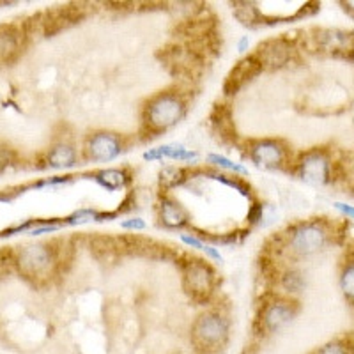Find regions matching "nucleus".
<instances>
[{"label": "nucleus", "instance_id": "obj_1", "mask_svg": "<svg viewBox=\"0 0 354 354\" xmlns=\"http://www.w3.org/2000/svg\"><path fill=\"white\" fill-rule=\"evenodd\" d=\"M188 103L179 91H161L145 101L142 110V126L153 137L169 131L183 121Z\"/></svg>", "mask_w": 354, "mask_h": 354}, {"label": "nucleus", "instance_id": "obj_2", "mask_svg": "<svg viewBox=\"0 0 354 354\" xmlns=\"http://www.w3.org/2000/svg\"><path fill=\"white\" fill-rule=\"evenodd\" d=\"M330 227L321 220H308L290 225L280 236V245L290 257H310L326 248L330 243Z\"/></svg>", "mask_w": 354, "mask_h": 354}, {"label": "nucleus", "instance_id": "obj_3", "mask_svg": "<svg viewBox=\"0 0 354 354\" xmlns=\"http://www.w3.org/2000/svg\"><path fill=\"white\" fill-rule=\"evenodd\" d=\"M61 266V254L52 243H30L15 252V268L34 282L48 280Z\"/></svg>", "mask_w": 354, "mask_h": 354}, {"label": "nucleus", "instance_id": "obj_4", "mask_svg": "<svg viewBox=\"0 0 354 354\" xmlns=\"http://www.w3.org/2000/svg\"><path fill=\"white\" fill-rule=\"evenodd\" d=\"M189 338L198 354H218L229 344L230 319L220 310H207L195 319Z\"/></svg>", "mask_w": 354, "mask_h": 354}, {"label": "nucleus", "instance_id": "obj_5", "mask_svg": "<svg viewBox=\"0 0 354 354\" xmlns=\"http://www.w3.org/2000/svg\"><path fill=\"white\" fill-rule=\"evenodd\" d=\"M299 314V303L289 296H273L259 305L255 315V337L268 338L290 326Z\"/></svg>", "mask_w": 354, "mask_h": 354}, {"label": "nucleus", "instance_id": "obj_6", "mask_svg": "<svg viewBox=\"0 0 354 354\" xmlns=\"http://www.w3.org/2000/svg\"><path fill=\"white\" fill-rule=\"evenodd\" d=\"M183 287L197 303L209 301L211 296L216 292L218 274L213 266L204 259L186 257L181 262Z\"/></svg>", "mask_w": 354, "mask_h": 354}, {"label": "nucleus", "instance_id": "obj_7", "mask_svg": "<svg viewBox=\"0 0 354 354\" xmlns=\"http://www.w3.org/2000/svg\"><path fill=\"white\" fill-rule=\"evenodd\" d=\"M245 154L255 167L264 170H286L290 165L289 145L280 138H254L245 145Z\"/></svg>", "mask_w": 354, "mask_h": 354}, {"label": "nucleus", "instance_id": "obj_8", "mask_svg": "<svg viewBox=\"0 0 354 354\" xmlns=\"http://www.w3.org/2000/svg\"><path fill=\"white\" fill-rule=\"evenodd\" d=\"M294 172L310 186H326L333 179V161L326 149H310L294 161Z\"/></svg>", "mask_w": 354, "mask_h": 354}, {"label": "nucleus", "instance_id": "obj_9", "mask_svg": "<svg viewBox=\"0 0 354 354\" xmlns=\"http://www.w3.org/2000/svg\"><path fill=\"white\" fill-rule=\"evenodd\" d=\"M126 151L122 135L113 131H94L85 138L84 160L93 163H112Z\"/></svg>", "mask_w": 354, "mask_h": 354}, {"label": "nucleus", "instance_id": "obj_10", "mask_svg": "<svg viewBox=\"0 0 354 354\" xmlns=\"http://www.w3.org/2000/svg\"><path fill=\"white\" fill-rule=\"evenodd\" d=\"M296 53V46L287 37H271L255 48L252 55L259 61L262 69H282L290 64Z\"/></svg>", "mask_w": 354, "mask_h": 354}, {"label": "nucleus", "instance_id": "obj_11", "mask_svg": "<svg viewBox=\"0 0 354 354\" xmlns=\"http://www.w3.org/2000/svg\"><path fill=\"white\" fill-rule=\"evenodd\" d=\"M314 41L317 50L328 52L331 55L347 57L354 53V34L338 28H315Z\"/></svg>", "mask_w": 354, "mask_h": 354}, {"label": "nucleus", "instance_id": "obj_12", "mask_svg": "<svg viewBox=\"0 0 354 354\" xmlns=\"http://www.w3.org/2000/svg\"><path fill=\"white\" fill-rule=\"evenodd\" d=\"M262 71H264V69H262V66L259 64V61L254 55L245 57V59H241L238 64L230 69L229 75H227V80L225 84H223V93H225L227 96L238 94L245 85H248L254 78H257Z\"/></svg>", "mask_w": 354, "mask_h": 354}, {"label": "nucleus", "instance_id": "obj_13", "mask_svg": "<svg viewBox=\"0 0 354 354\" xmlns=\"http://www.w3.org/2000/svg\"><path fill=\"white\" fill-rule=\"evenodd\" d=\"M158 220L165 229L181 230L189 225V213L181 202L174 198L172 195L163 194L158 202Z\"/></svg>", "mask_w": 354, "mask_h": 354}, {"label": "nucleus", "instance_id": "obj_14", "mask_svg": "<svg viewBox=\"0 0 354 354\" xmlns=\"http://www.w3.org/2000/svg\"><path fill=\"white\" fill-rule=\"evenodd\" d=\"M80 154L75 149V145L68 142H59L52 145L43 158V163L46 169L53 170H71L78 165Z\"/></svg>", "mask_w": 354, "mask_h": 354}, {"label": "nucleus", "instance_id": "obj_15", "mask_svg": "<svg viewBox=\"0 0 354 354\" xmlns=\"http://www.w3.org/2000/svg\"><path fill=\"white\" fill-rule=\"evenodd\" d=\"M145 161H161V160H172L177 161V163H197L198 153L197 151H192L188 147H185L183 144H177V142H172V144H163L160 147H154V149H147L144 153Z\"/></svg>", "mask_w": 354, "mask_h": 354}, {"label": "nucleus", "instance_id": "obj_16", "mask_svg": "<svg viewBox=\"0 0 354 354\" xmlns=\"http://www.w3.org/2000/svg\"><path fill=\"white\" fill-rule=\"evenodd\" d=\"M25 30L17 25H4L0 27V62L15 61L24 50L25 43Z\"/></svg>", "mask_w": 354, "mask_h": 354}, {"label": "nucleus", "instance_id": "obj_17", "mask_svg": "<svg viewBox=\"0 0 354 354\" xmlns=\"http://www.w3.org/2000/svg\"><path fill=\"white\" fill-rule=\"evenodd\" d=\"M88 179H93L96 185L105 188L106 192H117V189H122L129 185L131 174L126 169H103L91 174Z\"/></svg>", "mask_w": 354, "mask_h": 354}, {"label": "nucleus", "instance_id": "obj_18", "mask_svg": "<svg viewBox=\"0 0 354 354\" xmlns=\"http://www.w3.org/2000/svg\"><path fill=\"white\" fill-rule=\"evenodd\" d=\"M234 17L238 18L239 24L246 25V27H259V25L264 24L261 9L254 2H236L234 4Z\"/></svg>", "mask_w": 354, "mask_h": 354}, {"label": "nucleus", "instance_id": "obj_19", "mask_svg": "<svg viewBox=\"0 0 354 354\" xmlns=\"http://www.w3.org/2000/svg\"><path fill=\"white\" fill-rule=\"evenodd\" d=\"M207 163H209L211 169L220 170V172H230L232 176H248V169H246L243 163H236L230 158L223 156V154L211 153L207 154Z\"/></svg>", "mask_w": 354, "mask_h": 354}, {"label": "nucleus", "instance_id": "obj_20", "mask_svg": "<svg viewBox=\"0 0 354 354\" xmlns=\"http://www.w3.org/2000/svg\"><path fill=\"white\" fill-rule=\"evenodd\" d=\"M188 174L189 170L183 169V167H165L160 172V183L165 189L179 188L188 183Z\"/></svg>", "mask_w": 354, "mask_h": 354}, {"label": "nucleus", "instance_id": "obj_21", "mask_svg": "<svg viewBox=\"0 0 354 354\" xmlns=\"http://www.w3.org/2000/svg\"><path fill=\"white\" fill-rule=\"evenodd\" d=\"M280 287L286 290V294L289 298H292L294 294H299L303 289H305V278L299 273L298 270H286L283 273H280Z\"/></svg>", "mask_w": 354, "mask_h": 354}, {"label": "nucleus", "instance_id": "obj_22", "mask_svg": "<svg viewBox=\"0 0 354 354\" xmlns=\"http://www.w3.org/2000/svg\"><path fill=\"white\" fill-rule=\"evenodd\" d=\"M340 289H342L344 296L351 301H354V259L347 261L342 266L340 271Z\"/></svg>", "mask_w": 354, "mask_h": 354}, {"label": "nucleus", "instance_id": "obj_23", "mask_svg": "<svg viewBox=\"0 0 354 354\" xmlns=\"http://www.w3.org/2000/svg\"><path fill=\"white\" fill-rule=\"evenodd\" d=\"M312 354H354V347L349 340L338 338V340H331V342L324 344Z\"/></svg>", "mask_w": 354, "mask_h": 354}, {"label": "nucleus", "instance_id": "obj_24", "mask_svg": "<svg viewBox=\"0 0 354 354\" xmlns=\"http://www.w3.org/2000/svg\"><path fill=\"white\" fill-rule=\"evenodd\" d=\"M246 220H248L250 225H257V223H261V221L264 220V205H262L261 202H254V204L250 205Z\"/></svg>", "mask_w": 354, "mask_h": 354}, {"label": "nucleus", "instance_id": "obj_25", "mask_svg": "<svg viewBox=\"0 0 354 354\" xmlns=\"http://www.w3.org/2000/svg\"><path fill=\"white\" fill-rule=\"evenodd\" d=\"M15 158H17V153L8 147V145H0V172H4L9 165L15 163Z\"/></svg>", "mask_w": 354, "mask_h": 354}, {"label": "nucleus", "instance_id": "obj_26", "mask_svg": "<svg viewBox=\"0 0 354 354\" xmlns=\"http://www.w3.org/2000/svg\"><path fill=\"white\" fill-rule=\"evenodd\" d=\"M121 229L131 230V232H140V230L147 229V223H145L144 218H140V216L128 218V220L121 221Z\"/></svg>", "mask_w": 354, "mask_h": 354}, {"label": "nucleus", "instance_id": "obj_27", "mask_svg": "<svg viewBox=\"0 0 354 354\" xmlns=\"http://www.w3.org/2000/svg\"><path fill=\"white\" fill-rule=\"evenodd\" d=\"M179 239H181V243H185L186 246H189V248L201 250V252L204 250V246H205V243L198 238L197 234H181V236H179Z\"/></svg>", "mask_w": 354, "mask_h": 354}, {"label": "nucleus", "instance_id": "obj_28", "mask_svg": "<svg viewBox=\"0 0 354 354\" xmlns=\"http://www.w3.org/2000/svg\"><path fill=\"white\" fill-rule=\"evenodd\" d=\"M333 205L344 214V216H347L349 220H354V205L344 204V202H335Z\"/></svg>", "mask_w": 354, "mask_h": 354}, {"label": "nucleus", "instance_id": "obj_29", "mask_svg": "<svg viewBox=\"0 0 354 354\" xmlns=\"http://www.w3.org/2000/svg\"><path fill=\"white\" fill-rule=\"evenodd\" d=\"M250 43H252V41H250V36H243L241 39L238 41V52L239 53H246V52H248Z\"/></svg>", "mask_w": 354, "mask_h": 354}, {"label": "nucleus", "instance_id": "obj_30", "mask_svg": "<svg viewBox=\"0 0 354 354\" xmlns=\"http://www.w3.org/2000/svg\"><path fill=\"white\" fill-rule=\"evenodd\" d=\"M346 6V11H349L351 15H354V2H344Z\"/></svg>", "mask_w": 354, "mask_h": 354}]
</instances>
